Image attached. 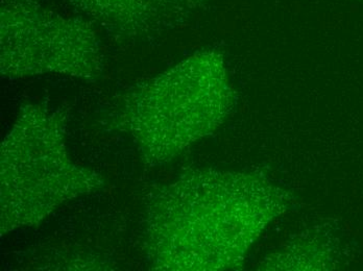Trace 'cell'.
<instances>
[{
    "instance_id": "cell-1",
    "label": "cell",
    "mask_w": 363,
    "mask_h": 271,
    "mask_svg": "<svg viewBox=\"0 0 363 271\" xmlns=\"http://www.w3.org/2000/svg\"><path fill=\"white\" fill-rule=\"evenodd\" d=\"M287 204L282 189L249 173L185 175L155 210V253L165 270L232 267Z\"/></svg>"
},
{
    "instance_id": "cell-4",
    "label": "cell",
    "mask_w": 363,
    "mask_h": 271,
    "mask_svg": "<svg viewBox=\"0 0 363 271\" xmlns=\"http://www.w3.org/2000/svg\"><path fill=\"white\" fill-rule=\"evenodd\" d=\"M203 0H70L91 23L125 39L157 37L174 28Z\"/></svg>"
},
{
    "instance_id": "cell-2",
    "label": "cell",
    "mask_w": 363,
    "mask_h": 271,
    "mask_svg": "<svg viewBox=\"0 0 363 271\" xmlns=\"http://www.w3.org/2000/svg\"><path fill=\"white\" fill-rule=\"evenodd\" d=\"M232 101L225 59L216 50H205L130 92L123 118L157 160H169L214 131Z\"/></svg>"
},
{
    "instance_id": "cell-3",
    "label": "cell",
    "mask_w": 363,
    "mask_h": 271,
    "mask_svg": "<svg viewBox=\"0 0 363 271\" xmlns=\"http://www.w3.org/2000/svg\"><path fill=\"white\" fill-rule=\"evenodd\" d=\"M0 36L6 78L60 74L88 79L103 71L92 26L59 14L43 0H1Z\"/></svg>"
}]
</instances>
